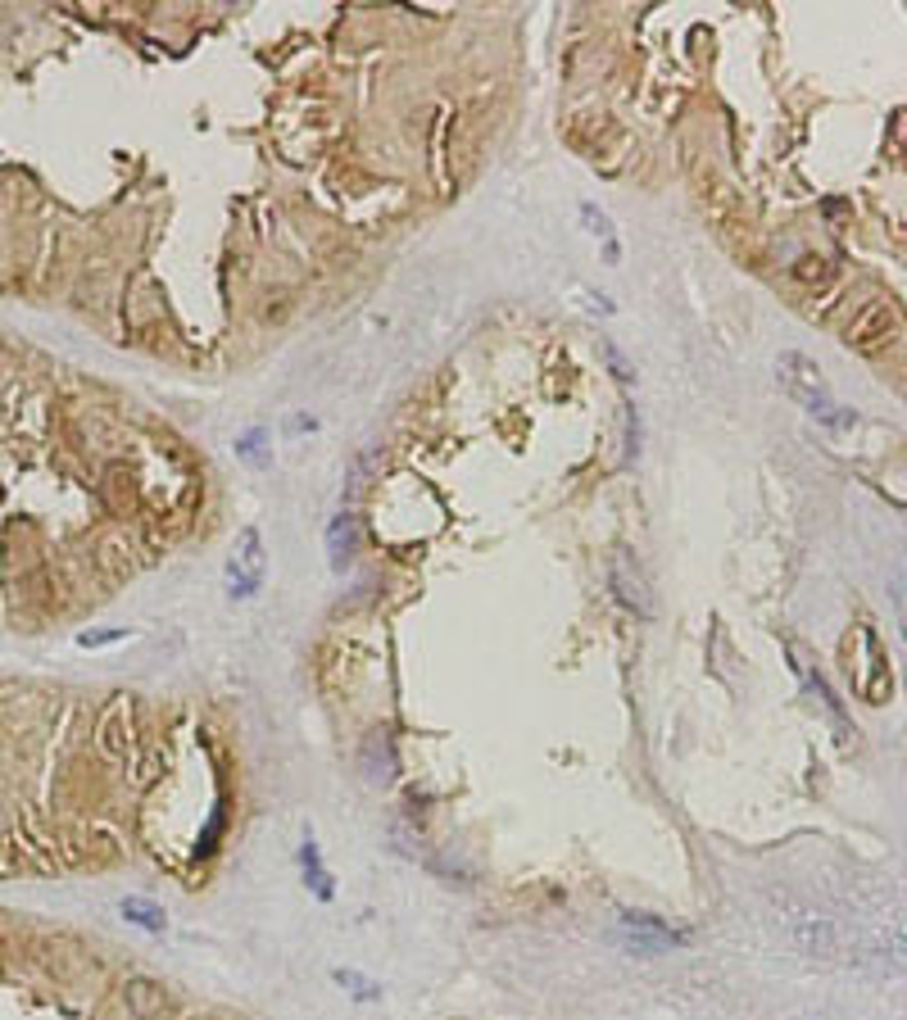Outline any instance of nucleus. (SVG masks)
Segmentation results:
<instances>
[{"label": "nucleus", "mask_w": 907, "mask_h": 1020, "mask_svg": "<svg viewBox=\"0 0 907 1020\" xmlns=\"http://www.w3.org/2000/svg\"><path fill=\"white\" fill-rule=\"evenodd\" d=\"M776 372H780V386H785L808 413L826 418V422H848V413H840L835 399H830L826 391V377L817 372V364L808 359V354H799V349H785L776 359Z\"/></svg>", "instance_id": "f257e3e1"}, {"label": "nucleus", "mask_w": 907, "mask_h": 1020, "mask_svg": "<svg viewBox=\"0 0 907 1020\" xmlns=\"http://www.w3.org/2000/svg\"><path fill=\"white\" fill-rule=\"evenodd\" d=\"M853 349H863V354H880L885 345H894L898 341V309L890 299H876V304H867V309L853 318V327H848V336H844Z\"/></svg>", "instance_id": "f03ea898"}, {"label": "nucleus", "mask_w": 907, "mask_h": 1020, "mask_svg": "<svg viewBox=\"0 0 907 1020\" xmlns=\"http://www.w3.org/2000/svg\"><path fill=\"white\" fill-rule=\"evenodd\" d=\"M232 599H250L264 585V535L255 526H245L241 531V540H237V553H232Z\"/></svg>", "instance_id": "7ed1b4c3"}, {"label": "nucleus", "mask_w": 907, "mask_h": 1020, "mask_svg": "<svg viewBox=\"0 0 907 1020\" xmlns=\"http://www.w3.org/2000/svg\"><path fill=\"white\" fill-rule=\"evenodd\" d=\"M622 930L631 934V943L644 953H667V948H686L690 943L686 930H672L667 921H659V916H649V911H622Z\"/></svg>", "instance_id": "20e7f679"}, {"label": "nucleus", "mask_w": 907, "mask_h": 1020, "mask_svg": "<svg viewBox=\"0 0 907 1020\" xmlns=\"http://www.w3.org/2000/svg\"><path fill=\"white\" fill-rule=\"evenodd\" d=\"M128 1003H132V1011H137L141 1020H155V1016H164V1007H168L164 989L150 984V980H132V984H128Z\"/></svg>", "instance_id": "39448f33"}, {"label": "nucleus", "mask_w": 907, "mask_h": 1020, "mask_svg": "<svg viewBox=\"0 0 907 1020\" xmlns=\"http://www.w3.org/2000/svg\"><path fill=\"white\" fill-rule=\"evenodd\" d=\"M327 545H332V568L341 572L349 558H355V518L341 513V518L332 522V531H327Z\"/></svg>", "instance_id": "423d86ee"}, {"label": "nucleus", "mask_w": 907, "mask_h": 1020, "mask_svg": "<svg viewBox=\"0 0 907 1020\" xmlns=\"http://www.w3.org/2000/svg\"><path fill=\"white\" fill-rule=\"evenodd\" d=\"M299 866H305V880H309L314 894H318L322 903L332 898V880H327V871H322V862H318V844H314V839H305V849H299Z\"/></svg>", "instance_id": "0eeeda50"}, {"label": "nucleus", "mask_w": 907, "mask_h": 1020, "mask_svg": "<svg viewBox=\"0 0 907 1020\" xmlns=\"http://www.w3.org/2000/svg\"><path fill=\"white\" fill-rule=\"evenodd\" d=\"M123 916L137 921L141 930H164V911L155 903H145V898H123Z\"/></svg>", "instance_id": "6e6552de"}, {"label": "nucleus", "mask_w": 907, "mask_h": 1020, "mask_svg": "<svg viewBox=\"0 0 907 1020\" xmlns=\"http://www.w3.org/2000/svg\"><path fill=\"white\" fill-rule=\"evenodd\" d=\"M582 214L590 218V232H599V237H603V250H609V259L617 264V237H613V222L603 218V214L595 209V204H582Z\"/></svg>", "instance_id": "1a4fd4ad"}, {"label": "nucleus", "mask_w": 907, "mask_h": 1020, "mask_svg": "<svg viewBox=\"0 0 907 1020\" xmlns=\"http://www.w3.org/2000/svg\"><path fill=\"white\" fill-rule=\"evenodd\" d=\"M336 980H341L345 989H355V993H359V998H376V989H363L368 980H363V976H355V971H336Z\"/></svg>", "instance_id": "9d476101"}, {"label": "nucleus", "mask_w": 907, "mask_h": 1020, "mask_svg": "<svg viewBox=\"0 0 907 1020\" xmlns=\"http://www.w3.org/2000/svg\"><path fill=\"white\" fill-rule=\"evenodd\" d=\"M114 640H123V630H87V635H82L87 649H91V645H114Z\"/></svg>", "instance_id": "9b49d317"}, {"label": "nucleus", "mask_w": 907, "mask_h": 1020, "mask_svg": "<svg viewBox=\"0 0 907 1020\" xmlns=\"http://www.w3.org/2000/svg\"><path fill=\"white\" fill-rule=\"evenodd\" d=\"M609 359H613V372H617L622 381H631V368H626V359H622V349H617V345H609Z\"/></svg>", "instance_id": "f8f14e48"}]
</instances>
